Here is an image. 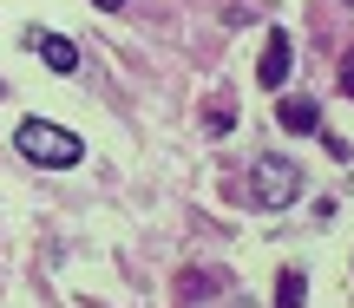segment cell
Wrapping results in <instances>:
<instances>
[{
  "label": "cell",
  "instance_id": "1",
  "mask_svg": "<svg viewBox=\"0 0 354 308\" xmlns=\"http://www.w3.org/2000/svg\"><path fill=\"white\" fill-rule=\"evenodd\" d=\"M13 144H20L26 164H46V171H73L79 157H86V144H79L66 125H46V118H26V125L13 131Z\"/></svg>",
  "mask_w": 354,
  "mask_h": 308
},
{
  "label": "cell",
  "instance_id": "2",
  "mask_svg": "<svg viewBox=\"0 0 354 308\" xmlns=\"http://www.w3.org/2000/svg\"><path fill=\"white\" fill-rule=\"evenodd\" d=\"M250 197H256V210H289L302 197V164L282 157V151H263L250 171Z\"/></svg>",
  "mask_w": 354,
  "mask_h": 308
},
{
  "label": "cell",
  "instance_id": "3",
  "mask_svg": "<svg viewBox=\"0 0 354 308\" xmlns=\"http://www.w3.org/2000/svg\"><path fill=\"white\" fill-rule=\"evenodd\" d=\"M289 66H295L289 33H282V26H269V33H263V66H256V79H263V86H282V79H289Z\"/></svg>",
  "mask_w": 354,
  "mask_h": 308
},
{
  "label": "cell",
  "instance_id": "4",
  "mask_svg": "<svg viewBox=\"0 0 354 308\" xmlns=\"http://www.w3.org/2000/svg\"><path fill=\"white\" fill-rule=\"evenodd\" d=\"M26 46H33L39 59L53 66V73H79V46H73V39H66V33H33V39H26Z\"/></svg>",
  "mask_w": 354,
  "mask_h": 308
},
{
  "label": "cell",
  "instance_id": "5",
  "mask_svg": "<svg viewBox=\"0 0 354 308\" xmlns=\"http://www.w3.org/2000/svg\"><path fill=\"white\" fill-rule=\"evenodd\" d=\"M282 131H322V105L315 99H282Z\"/></svg>",
  "mask_w": 354,
  "mask_h": 308
},
{
  "label": "cell",
  "instance_id": "6",
  "mask_svg": "<svg viewBox=\"0 0 354 308\" xmlns=\"http://www.w3.org/2000/svg\"><path fill=\"white\" fill-rule=\"evenodd\" d=\"M302 296H308L302 269H282V282H276V308H302Z\"/></svg>",
  "mask_w": 354,
  "mask_h": 308
},
{
  "label": "cell",
  "instance_id": "7",
  "mask_svg": "<svg viewBox=\"0 0 354 308\" xmlns=\"http://www.w3.org/2000/svg\"><path fill=\"white\" fill-rule=\"evenodd\" d=\"M342 92L354 99V52H348V66H342Z\"/></svg>",
  "mask_w": 354,
  "mask_h": 308
},
{
  "label": "cell",
  "instance_id": "8",
  "mask_svg": "<svg viewBox=\"0 0 354 308\" xmlns=\"http://www.w3.org/2000/svg\"><path fill=\"white\" fill-rule=\"evenodd\" d=\"M92 7H105V13H118V7H125V0H92Z\"/></svg>",
  "mask_w": 354,
  "mask_h": 308
},
{
  "label": "cell",
  "instance_id": "9",
  "mask_svg": "<svg viewBox=\"0 0 354 308\" xmlns=\"http://www.w3.org/2000/svg\"><path fill=\"white\" fill-rule=\"evenodd\" d=\"M0 92H7V86H0Z\"/></svg>",
  "mask_w": 354,
  "mask_h": 308
}]
</instances>
